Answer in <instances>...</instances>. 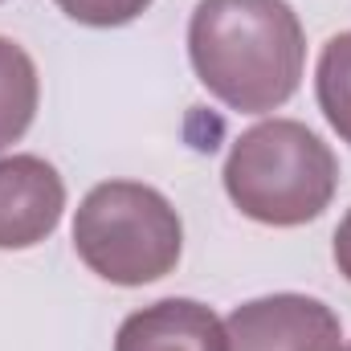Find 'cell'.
Returning <instances> with one entry per match:
<instances>
[{
	"instance_id": "obj_1",
	"label": "cell",
	"mask_w": 351,
	"mask_h": 351,
	"mask_svg": "<svg viewBox=\"0 0 351 351\" xmlns=\"http://www.w3.org/2000/svg\"><path fill=\"white\" fill-rule=\"evenodd\" d=\"M188 62L217 102L265 114L302 82L306 33L286 0H200L188 21Z\"/></svg>"
},
{
	"instance_id": "obj_2",
	"label": "cell",
	"mask_w": 351,
	"mask_h": 351,
	"mask_svg": "<svg viewBox=\"0 0 351 351\" xmlns=\"http://www.w3.org/2000/svg\"><path fill=\"white\" fill-rule=\"evenodd\" d=\"M221 180L241 217L269 229H298L331 208L339 160L306 123L265 119L233 139Z\"/></svg>"
},
{
	"instance_id": "obj_3",
	"label": "cell",
	"mask_w": 351,
	"mask_h": 351,
	"mask_svg": "<svg viewBox=\"0 0 351 351\" xmlns=\"http://www.w3.org/2000/svg\"><path fill=\"white\" fill-rule=\"evenodd\" d=\"M74 254L110 286H147L180 265L184 221L160 188L106 180L74 213Z\"/></svg>"
},
{
	"instance_id": "obj_4",
	"label": "cell",
	"mask_w": 351,
	"mask_h": 351,
	"mask_svg": "<svg viewBox=\"0 0 351 351\" xmlns=\"http://www.w3.org/2000/svg\"><path fill=\"white\" fill-rule=\"evenodd\" d=\"M229 351H339L343 323L339 315L311 294H262L225 319Z\"/></svg>"
},
{
	"instance_id": "obj_5",
	"label": "cell",
	"mask_w": 351,
	"mask_h": 351,
	"mask_svg": "<svg viewBox=\"0 0 351 351\" xmlns=\"http://www.w3.org/2000/svg\"><path fill=\"white\" fill-rule=\"evenodd\" d=\"M66 180L41 156L0 160V250H33L62 225Z\"/></svg>"
},
{
	"instance_id": "obj_6",
	"label": "cell",
	"mask_w": 351,
	"mask_h": 351,
	"mask_svg": "<svg viewBox=\"0 0 351 351\" xmlns=\"http://www.w3.org/2000/svg\"><path fill=\"white\" fill-rule=\"evenodd\" d=\"M114 351H229V335L213 306L196 298H160L123 319Z\"/></svg>"
},
{
	"instance_id": "obj_7",
	"label": "cell",
	"mask_w": 351,
	"mask_h": 351,
	"mask_svg": "<svg viewBox=\"0 0 351 351\" xmlns=\"http://www.w3.org/2000/svg\"><path fill=\"white\" fill-rule=\"evenodd\" d=\"M37 102H41V78L33 58L12 37H0V152L25 139V131L37 119Z\"/></svg>"
},
{
	"instance_id": "obj_8",
	"label": "cell",
	"mask_w": 351,
	"mask_h": 351,
	"mask_svg": "<svg viewBox=\"0 0 351 351\" xmlns=\"http://www.w3.org/2000/svg\"><path fill=\"white\" fill-rule=\"evenodd\" d=\"M315 98L323 119L331 123V131L351 143V29L335 33L315 66Z\"/></svg>"
},
{
	"instance_id": "obj_9",
	"label": "cell",
	"mask_w": 351,
	"mask_h": 351,
	"mask_svg": "<svg viewBox=\"0 0 351 351\" xmlns=\"http://www.w3.org/2000/svg\"><path fill=\"white\" fill-rule=\"evenodd\" d=\"M53 4L86 29H123L152 8V0H53Z\"/></svg>"
},
{
	"instance_id": "obj_10",
	"label": "cell",
	"mask_w": 351,
	"mask_h": 351,
	"mask_svg": "<svg viewBox=\"0 0 351 351\" xmlns=\"http://www.w3.org/2000/svg\"><path fill=\"white\" fill-rule=\"evenodd\" d=\"M331 258L339 265V274L351 282V208L343 213V221H339V229H335V241H331Z\"/></svg>"
},
{
	"instance_id": "obj_11",
	"label": "cell",
	"mask_w": 351,
	"mask_h": 351,
	"mask_svg": "<svg viewBox=\"0 0 351 351\" xmlns=\"http://www.w3.org/2000/svg\"><path fill=\"white\" fill-rule=\"evenodd\" d=\"M339 351H351V339H348V343H343V348H339Z\"/></svg>"
},
{
	"instance_id": "obj_12",
	"label": "cell",
	"mask_w": 351,
	"mask_h": 351,
	"mask_svg": "<svg viewBox=\"0 0 351 351\" xmlns=\"http://www.w3.org/2000/svg\"><path fill=\"white\" fill-rule=\"evenodd\" d=\"M0 4H4V0H0Z\"/></svg>"
}]
</instances>
